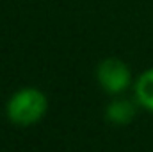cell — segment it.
Masks as SVG:
<instances>
[{
    "label": "cell",
    "instance_id": "6da1fadb",
    "mask_svg": "<svg viewBox=\"0 0 153 152\" xmlns=\"http://www.w3.org/2000/svg\"><path fill=\"white\" fill-rule=\"evenodd\" d=\"M48 109V99L38 88L18 90L7 102V116L18 125H32L39 122Z\"/></svg>",
    "mask_w": 153,
    "mask_h": 152
},
{
    "label": "cell",
    "instance_id": "7a4b0ae2",
    "mask_svg": "<svg viewBox=\"0 0 153 152\" xmlns=\"http://www.w3.org/2000/svg\"><path fill=\"white\" fill-rule=\"evenodd\" d=\"M96 75H98L100 86L109 93H121L132 82L130 68L121 59H116V57H109L102 61Z\"/></svg>",
    "mask_w": 153,
    "mask_h": 152
},
{
    "label": "cell",
    "instance_id": "3957f363",
    "mask_svg": "<svg viewBox=\"0 0 153 152\" xmlns=\"http://www.w3.org/2000/svg\"><path fill=\"white\" fill-rule=\"evenodd\" d=\"M135 97L141 106L153 111V68L146 70L143 75L137 79L135 84Z\"/></svg>",
    "mask_w": 153,
    "mask_h": 152
},
{
    "label": "cell",
    "instance_id": "277c9868",
    "mask_svg": "<svg viewBox=\"0 0 153 152\" xmlns=\"http://www.w3.org/2000/svg\"><path fill=\"white\" fill-rule=\"evenodd\" d=\"M135 116V108L128 100H114L107 108V118L114 123H128Z\"/></svg>",
    "mask_w": 153,
    "mask_h": 152
}]
</instances>
